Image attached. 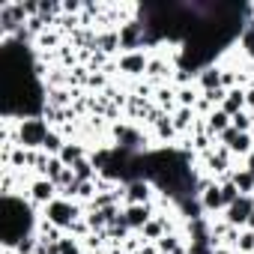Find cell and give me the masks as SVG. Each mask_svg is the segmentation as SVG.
I'll use <instances>...</instances> for the list:
<instances>
[{
    "label": "cell",
    "instance_id": "7402d4cb",
    "mask_svg": "<svg viewBox=\"0 0 254 254\" xmlns=\"http://www.w3.org/2000/svg\"><path fill=\"white\" fill-rule=\"evenodd\" d=\"M63 147H66L63 138H60L57 132H48V138H45V144H42V153H48V156H60Z\"/></svg>",
    "mask_w": 254,
    "mask_h": 254
},
{
    "label": "cell",
    "instance_id": "4316f807",
    "mask_svg": "<svg viewBox=\"0 0 254 254\" xmlns=\"http://www.w3.org/2000/svg\"><path fill=\"white\" fill-rule=\"evenodd\" d=\"M57 42H60V36H57V33H45V36H42V48H48V45H57Z\"/></svg>",
    "mask_w": 254,
    "mask_h": 254
},
{
    "label": "cell",
    "instance_id": "8fae6325",
    "mask_svg": "<svg viewBox=\"0 0 254 254\" xmlns=\"http://www.w3.org/2000/svg\"><path fill=\"white\" fill-rule=\"evenodd\" d=\"M171 120H174L177 135H186V132L194 129V108H177V111L171 114Z\"/></svg>",
    "mask_w": 254,
    "mask_h": 254
},
{
    "label": "cell",
    "instance_id": "ba28073f",
    "mask_svg": "<svg viewBox=\"0 0 254 254\" xmlns=\"http://www.w3.org/2000/svg\"><path fill=\"white\" fill-rule=\"evenodd\" d=\"M30 200L33 203H39V206H48V203H54L57 200V186L51 183V180H36V183H30Z\"/></svg>",
    "mask_w": 254,
    "mask_h": 254
},
{
    "label": "cell",
    "instance_id": "277c9868",
    "mask_svg": "<svg viewBox=\"0 0 254 254\" xmlns=\"http://www.w3.org/2000/svg\"><path fill=\"white\" fill-rule=\"evenodd\" d=\"M221 144L233 153V156H251V150H254V144H251V135L248 132H236L233 126L221 135Z\"/></svg>",
    "mask_w": 254,
    "mask_h": 254
},
{
    "label": "cell",
    "instance_id": "7c38bea8",
    "mask_svg": "<svg viewBox=\"0 0 254 254\" xmlns=\"http://www.w3.org/2000/svg\"><path fill=\"white\" fill-rule=\"evenodd\" d=\"M197 84H200L203 93L218 90V87H221V69H218V66H203L200 75H197Z\"/></svg>",
    "mask_w": 254,
    "mask_h": 254
},
{
    "label": "cell",
    "instance_id": "2e32d148",
    "mask_svg": "<svg viewBox=\"0 0 254 254\" xmlns=\"http://www.w3.org/2000/svg\"><path fill=\"white\" fill-rule=\"evenodd\" d=\"M153 129H156V138L159 141H174L177 138V129H174L171 114H159V120L153 123Z\"/></svg>",
    "mask_w": 254,
    "mask_h": 254
},
{
    "label": "cell",
    "instance_id": "ffe728a7",
    "mask_svg": "<svg viewBox=\"0 0 254 254\" xmlns=\"http://www.w3.org/2000/svg\"><path fill=\"white\" fill-rule=\"evenodd\" d=\"M147 75L153 78V84H159L162 78H168V75H171V66H168L165 60H150V66H147Z\"/></svg>",
    "mask_w": 254,
    "mask_h": 254
},
{
    "label": "cell",
    "instance_id": "6da1fadb",
    "mask_svg": "<svg viewBox=\"0 0 254 254\" xmlns=\"http://www.w3.org/2000/svg\"><path fill=\"white\" fill-rule=\"evenodd\" d=\"M48 138V123L39 120V117H24L18 123V147L24 150H42Z\"/></svg>",
    "mask_w": 254,
    "mask_h": 254
},
{
    "label": "cell",
    "instance_id": "44dd1931",
    "mask_svg": "<svg viewBox=\"0 0 254 254\" xmlns=\"http://www.w3.org/2000/svg\"><path fill=\"white\" fill-rule=\"evenodd\" d=\"M239 254H251L254 251V230H239V239H236V245H233Z\"/></svg>",
    "mask_w": 254,
    "mask_h": 254
},
{
    "label": "cell",
    "instance_id": "cb8c5ba5",
    "mask_svg": "<svg viewBox=\"0 0 254 254\" xmlns=\"http://www.w3.org/2000/svg\"><path fill=\"white\" fill-rule=\"evenodd\" d=\"M221 194H224V206H230L233 200H239V197H242V194H239V189L233 186L230 174H227V183H221Z\"/></svg>",
    "mask_w": 254,
    "mask_h": 254
},
{
    "label": "cell",
    "instance_id": "4fadbf2b",
    "mask_svg": "<svg viewBox=\"0 0 254 254\" xmlns=\"http://www.w3.org/2000/svg\"><path fill=\"white\" fill-rule=\"evenodd\" d=\"M221 111H224L227 117H233V114L245 111V90H242V87H233V90H227V99L221 102Z\"/></svg>",
    "mask_w": 254,
    "mask_h": 254
},
{
    "label": "cell",
    "instance_id": "7a4b0ae2",
    "mask_svg": "<svg viewBox=\"0 0 254 254\" xmlns=\"http://www.w3.org/2000/svg\"><path fill=\"white\" fill-rule=\"evenodd\" d=\"M45 218H48L51 224H57L60 230H69V227L81 218V206H75L69 197H57L54 203L45 206Z\"/></svg>",
    "mask_w": 254,
    "mask_h": 254
},
{
    "label": "cell",
    "instance_id": "9c48e42d",
    "mask_svg": "<svg viewBox=\"0 0 254 254\" xmlns=\"http://www.w3.org/2000/svg\"><path fill=\"white\" fill-rule=\"evenodd\" d=\"M200 209H203V212L227 209V206H224V194H221V186H218V183H209V186L200 191Z\"/></svg>",
    "mask_w": 254,
    "mask_h": 254
},
{
    "label": "cell",
    "instance_id": "d6986e66",
    "mask_svg": "<svg viewBox=\"0 0 254 254\" xmlns=\"http://www.w3.org/2000/svg\"><path fill=\"white\" fill-rule=\"evenodd\" d=\"M230 126H233L236 132H251V129H254V114L239 111V114H233V117H230Z\"/></svg>",
    "mask_w": 254,
    "mask_h": 254
},
{
    "label": "cell",
    "instance_id": "d4e9b609",
    "mask_svg": "<svg viewBox=\"0 0 254 254\" xmlns=\"http://www.w3.org/2000/svg\"><path fill=\"white\" fill-rule=\"evenodd\" d=\"M60 251H63V254H81L78 242H75V239H69V236H63V239H60Z\"/></svg>",
    "mask_w": 254,
    "mask_h": 254
},
{
    "label": "cell",
    "instance_id": "30bf717a",
    "mask_svg": "<svg viewBox=\"0 0 254 254\" xmlns=\"http://www.w3.org/2000/svg\"><path fill=\"white\" fill-rule=\"evenodd\" d=\"M227 129H230V117H227L221 108H215V111L206 117V132H209V138H215V135L221 138Z\"/></svg>",
    "mask_w": 254,
    "mask_h": 254
},
{
    "label": "cell",
    "instance_id": "f546056e",
    "mask_svg": "<svg viewBox=\"0 0 254 254\" xmlns=\"http://www.w3.org/2000/svg\"><path fill=\"white\" fill-rule=\"evenodd\" d=\"M248 230H254V212H251V218H248Z\"/></svg>",
    "mask_w": 254,
    "mask_h": 254
},
{
    "label": "cell",
    "instance_id": "9a60e30c",
    "mask_svg": "<svg viewBox=\"0 0 254 254\" xmlns=\"http://www.w3.org/2000/svg\"><path fill=\"white\" fill-rule=\"evenodd\" d=\"M156 248H159V254H189V248L183 245V239H180L177 233L162 236V239L156 242Z\"/></svg>",
    "mask_w": 254,
    "mask_h": 254
},
{
    "label": "cell",
    "instance_id": "8992f818",
    "mask_svg": "<svg viewBox=\"0 0 254 254\" xmlns=\"http://www.w3.org/2000/svg\"><path fill=\"white\" fill-rule=\"evenodd\" d=\"M153 191H150V183L147 180H132L129 186L123 189V203L132 206V203H150Z\"/></svg>",
    "mask_w": 254,
    "mask_h": 254
},
{
    "label": "cell",
    "instance_id": "3957f363",
    "mask_svg": "<svg viewBox=\"0 0 254 254\" xmlns=\"http://www.w3.org/2000/svg\"><path fill=\"white\" fill-rule=\"evenodd\" d=\"M254 212V194H242L239 200H233L227 209H224V221L230 227H248V218Z\"/></svg>",
    "mask_w": 254,
    "mask_h": 254
},
{
    "label": "cell",
    "instance_id": "83f0119b",
    "mask_svg": "<svg viewBox=\"0 0 254 254\" xmlns=\"http://www.w3.org/2000/svg\"><path fill=\"white\" fill-rule=\"evenodd\" d=\"M245 108L254 114V87H251V90H245Z\"/></svg>",
    "mask_w": 254,
    "mask_h": 254
},
{
    "label": "cell",
    "instance_id": "f1b7e54d",
    "mask_svg": "<svg viewBox=\"0 0 254 254\" xmlns=\"http://www.w3.org/2000/svg\"><path fill=\"white\" fill-rule=\"evenodd\" d=\"M215 254H236V248H224V245H218Z\"/></svg>",
    "mask_w": 254,
    "mask_h": 254
},
{
    "label": "cell",
    "instance_id": "52a82bcc",
    "mask_svg": "<svg viewBox=\"0 0 254 254\" xmlns=\"http://www.w3.org/2000/svg\"><path fill=\"white\" fill-rule=\"evenodd\" d=\"M123 215H126V221H129L132 230H144V224H147L150 218H156L150 203H132V206H123Z\"/></svg>",
    "mask_w": 254,
    "mask_h": 254
},
{
    "label": "cell",
    "instance_id": "ac0fdd59",
    "mask_svg": "<svg viewBox=\"0 0 254 254\" xmlns=\"http://www.w3.org/2000/svg\"><path fill=\"white\" fill-rule=\"evenodd\" d=\"M66 168H72V165H78L81 159H84V147H78V144H66L63 150H60V156H57Z\"/></svg>",
    "mask_w": 254,
    "mask_h": 254
},
{
    "label": "cell",
    "instance_id": "5bb4252c",
    "mask_svg": "<svg viewBox=\"0 0 254 254\" xmlns=\"http://www.w3.org/2000/svg\"><path fill=\"white\" fill-rule=\"evenodd\" d=\"M96 51H102L105 57L108 54H114L117 48H120V30H108V33H96V45H93Z\"/></svg>",
    "mask_w": 254,
    "mask_h": 254
},
{
    "label": "cell",
    "instance_id": "5b68a950",
    "mask_svg": "<svg viewBox=\"0 0 254 254\" xmlns=\"http://www.w3.org/2000/svg\"><path fill=\"white\" fill-rule=\"evenodd\" d=\"M147 66H150V57H147L144 51L120 54V60H117V69L126 72V75H141V72H147Z\"/></svg>",
    "mask_w": 254,
    "mask_h": 254
},
{
    "label": "cell",
    "instance_id": "603a6c76",
    "mask_svg": "<svg viewBox=\"0 0 254 254\" xmlns=\"http://www.w3.org/2000/svg\"><path fill=\"white\" fill-rule=\"evenodd\" d=\"M197 99H200V96H197L191 87H183V90L177 93V102H180V108H194V105H197Z\"/></svg>",
    "mask_w": 254,
    "mask_h": 254
},
{
    "label": "cell",
    "instance_id": "e0dca14e",
    "mask_svg": "<svg viewBox=\"0 0 254 254\" xmlns=\"http://www.w3.org/2000/svg\"><path fill=\"white\" fill-rule=\"evenodd\" d=\"M230 180H233V186L239 189V194H254V174H251L248 168L230 171Z\"/></svg>",
    "mask_w": 254,
    "mask_h": 254
},
{
    "label": "cell",
    "instance_id": "484cf974",
    "mask_svg": "<svg viewBox=\"0 0 254 254\" xmlns=\"http://www.w3.org/2000/svg\"><path fill=\"white\" fill-rule=\"evenodd\" d=\"M69 230H72V233H78V236H84V233H87V230H90V224H87V218H84V221H81V218H78V221H75V224H72V227H69Z\"/></svg>",
    "mask_w": 254,
    "mask_h": 254
}]
</instances>
